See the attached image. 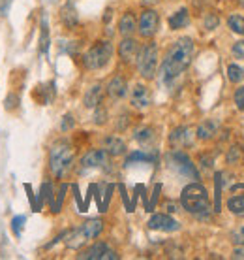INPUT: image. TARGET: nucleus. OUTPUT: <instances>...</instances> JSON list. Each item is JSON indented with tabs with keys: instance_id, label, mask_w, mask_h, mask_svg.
I'll return each mask as SVG.
<instances>
[{
	"instance_id": "obj_1",
	"label": "nucleus",
	"mask_w": 244,
	"mask_h": 260,
	"mask_svg": "<svg viewBox=\"0 0 244 260\" xmlns=\"http://www.w3.org/2000/svg\"><path fill=\"white\" fill-rule=\"evenodd\" d=\"M193 53H195V44L192 38H179L175 40L171 47L167 49L166 57L161 60L160 66V76L164 83H171L173 79H177L186 70L190 62L193 59Z\"/></svg>"
},
{
	"instance_id": "obj_2",
	"label": "nucleus",
	"mask_w": 244,
	"mask_h": 260,
	"mask_svg": "<svg viewBox=\"0 0 244 260\" xmlns=\"http://www.w3.org/2000/svg\"><path fill=\"white\" fill-rule=\"evenodd\" d=\"M180 204L188 213H192L199 221H209L211 219V200L209 192L199 181H193L186 185L180 192Z\"/></svg>"
},
{
	"instance_id": "obj_3",
	"label": "nucleus",
	"mask_w": 244,
	"mask_h": 260,
	"mask_svg": "<svg viewBox=\"0 0 244 260\" xmlns=\"http://www.w3.org/2000/svg\"><path fill=\"white\" fill-rule=\"evenodd\" d=\"M73 158H75V153H73V147L66 140H58L51 145V151H49V168H51L53 176L55 177H62L71 168L73 164Z\"/></svg>"
},
{
	"instance_id": "obj_4",
	"label": "nucleus",
	"mask_w": 244,
	"mask_h": 260,
	"mask_svg": "<svg viewBox=\"0 0 244 260\" xmlns=\"http://www.w3.org/2000/svg\"><path fill=\"white\" fill-rule=\"evenodd\" d=\"M102 230H103L102 219H89L83 224H79L77 228L66 232V247L81 249L90 240H96L98 236L102 234Z\"/></svg>"
},
{
	"instance_id": "obj_5",
	"label": "nucleus",
	"mask_w": 244,
	"mask_h": 260,
	"mask_svg": "<svg viewBox=\"0 0 244 260\" xmlns=\"http://www.w3.org/2000/svg\"><path fill=\"white\" fill-rule=\"evenodd\" d=\"M113 53H115V47L111 42L107 40H102V42H96L87 49V53L83 55V64L87 70H102L109 64L111 59H113Z\"/></svg>"
},
{
	"instance_id": "obj_6",
	"label": "nucleus",
	"mask_w": 244,
	"mask_h": 260,
	"mask_svg": "<svg viewBox=\"0 0 244 260\" xmlns=\"http://www.w3.org/2000/svg\"><path fill=\"white\" fill-rule=\"evenodd\" d=\"M137 70L141 74L143 79H154L158 72V46L156 42H148L139 49L137 55Z\"/></svg>"
},
{
	"instance_id": "obj_7",
	"label": "nucleus",
	"mask_w": 244,
	"mask_h": 260,
	"mask_svg": "<svg viewBox=\"0 0 244 260\" xmlns=\"http://www.w3.org/2000/svg\"><path fill=\"white\" fill-rule=\"evenodd\" d=\"M169 164H171V168L177 170L180 176H186L193 181H197L199 179V172L195 168V164L192 162V158L186 155V153H182V151L175 149L169 153Z\"/></svg>"
},
{
	"instance_id": "obj_8",
	"label": "nucleus",
	"mask_w": 244,
	"mask_h": 260,
	"mask_svg": "<svg viewBox=\"0 0 244 260\" xmlns=\"http://www.w3.org/2000/svg\"><path fill=\"white\" fill-rule=\"evenodd\" d=\"M158 26H160V15L154 10H145L141 13V17L137 21V32L141 34V38L150 40L158 32Z\"/></svg>"
},
{
	"instance_id": "obj_9",
	"label": "nucleus",
	"mask_w": 244,
	"mask_h": 260,
	"mask_svg": "<svg viewBox=\"0 0 244 260\" xmlns=\"http://www.w3.org/2000/svg\"><path fill=\"white\" fill-rule=\"evenodd\" d=\"M109 158H111V155L103 149V147L102 149H92V151H89L87 155H83V158H81V168L83 170H94V168L107 170L109 168Z\"/></svg>"
},
{
	"instance_id": "obj_10",
	"label": "nucleus",
	"mask_w": 244,
	"mask_h": 260,
	"mask_svg": "<svg viewBox=\"0 0 244 260\" xmlns=\"http://www.w3.org/2000/svg\"><path fill=\"white\" fill-rule=\"evenodd\" d=\"M79 258L83 260H116L118 254H116L115 249H111L105 241H98L92 247H89L87 251L79 254Z\"/></svg>"
},
{
	"instance_id": "obj_11",
	"label": "nucleus",
	"mask_w": 244,
	"mask_h": 260,
	"mask_svg": "<svg viewBox=\"0 0 244 260\" xmlns=\"http://www.w3.org/2000/svg\"><path fill=\"white\" fill-rule=\"evenodd\" d=\"M139 42L132 36H126V38L122 40L120 44H118V57H120L122 62H126V64H132L137 60V55H139Z\"/></svg>"
},
{
	"instance_id": "obj_12",
	"label": "nucleus",
	"mask_w": 244,
	"mask_h": 260,
	"mask_svg": "<svg viewBox=\"0 0 244 260\" xmlns=\"http://www.w3.org/2000/svg\"><path fill=\"white\" fill-rule=\"evenodd\" d=\"M147 224L150 230H160V232H177V230H180V222L175 221L173 217H169L166 213L152 215Z\"/></svg>"
},
{
	"instance_id": "obj_13",
	"label": "nucleus",
	"mask_w": 244,
	"mask_h": 260,
	"mask_svg": "<svg viewBox=\"0 0 244 260\" xmlns=\"http://www.w3.org/2000/svg\"><path fill=\"white\" fill-rule=\"evenodd\" d=\"M227 209L233 215L244 217V183H237L231 187V196L227 200Z\"/></svg>"
},
{
	"instance_id": "obj_14",
	"label": "nucleus",
	"mask_w": 244,
	"mask_h": 260,
	"mask_svg": "<svg viewBox=\"0 0 244 260\" xmlns=\"http://www.w3.org/2000/svg\"><path fill=\"white\" fill-rule=\"evenodd\" d=\"M130 102L134 106L135 110H145L150 106V91H148L147 85L143 83H137L132 89V98H130Z\"/></svg>"
},
{
	"instance_id": "obj_15",
	"label": "nucleus",
	"mask_w": 244,
	"mask_h": 260,
	"mask_svg": "<svg viewBox=\"0 0 244 260\" xmlns=\"http://www.w3.org/2000/svg\"><path fill=\"white\" fill-rule=\"evenodd\" d=\"M128 92V83L122 76H115L111 78V81L107 83V94H109L113 100H120V98L126 96Z\"/></svg>"
},
{
	"instance_id": "obj_16",
	"label": "nucleus",
	"mask_w": 244,
	"mask_h": 260,
	"mask_svg": "<svg viewBox=\"0 0 244 260\" xmlns=\"http://www.w3.org/2000/svg\"><path fill=\"white\" fill-rule=\"evenodd\" d=\"M193 140V132L188 126H179V128H175L173 132H171V136H169V142H171V145H175V147H186V145H190Z\"/></svg>"
},
{
	"instance_id": "obj_17",
	"label": "nucleus",
	"mask_w": 244,
	"mask_h": 260,
	"mask_svg": "<svg viewBox=\"0 0 244 260\" xmlns=\"http://www.w3.org/2000/svg\"><path fill=\"white\" fill-rule=\"evenodd\" d=\"M102 147L107 151L111 156H120L126 153V143L118 136H105L102 142Z\"/></svg>"
},
{
	"instance_id": "obj_18",
	"label": "nucleus",
	"mask_w": 244,
	"mask_h": 260,
	"mask_svg": "<svg viewBox=\"0 0 244 260\" xmlns=\"http://www.w3.org/2000/svg\"><path fill=\"white\" fill-rule=\"evenodd\" d=\"M102 102H103V87L100 83L92 85L89 91H87L85 98H83L85 108L94 110V108H98V106H102Z\"/></svg>"
},
{
	"instance_id": "obj_19",
	"label": "nucleus",
	"mask_w": 244,
	"mask_h": 260,
	"mask_svg": "<svg viewBox=\"0 0 244 260\" xmlns=\"http://www.w3.org/2000/svg\"><path fill=\"white\" fill-rule=\"evenodd\" d=\"M137 30V21H135V15L132 12H126L118 19V32L126 38V36H132V34Z\"/></svg>"
},
{
	"instance_id": "obj_20",
	"label": "nucleus",
	"mask_w": 244,
	"mask_h": 260,
	"mask_svg": "<svg viewBox=\"0 0 244 260\" xmlns=\"http://www.w3.org/2000/svg\"><path fill=\"white\" fill-rule=\"evenodd\" d=\"M216 132H218V124L214 123L212 119H207V121H203L197 126L195 136L199 138V140H203V142H209V140H212V138L216 136Z\"/></svg>"
},
{
	"instance_id": "obj_21",
	"label": "nucleus",
	"mask_w": 244,
	"mask_h": 260,
	"mask_svg": "<svg viewBox=\"0 0 244 260\" xmlns=\"http://www.w3.org/2000/svg\"><path fill=\"white\" fill-rule=\"evenodd\" d=\"M190 23V13H188L186 8H180L179 12H175L171 17H169V28L171 30H179V28H184Z\"/></svg>"
},
{
	"instance_id": "obj_22",
	"label": "nucleus",
	"mask_w": 244,
	"mask_h": 260,
	"mask_svg": "<svg viewBox=\"0 0 244 260\" xmlns=\"http://www.w3.org/2000/svg\"><path fill=\"white\" fill-rule=\"evenodd\" d=\"M156 153H147V151H134V153H130L126 156V160H124V166H132L135 162H156Z\"/></svg>"
},
{
	"instance_id": "obj_23",
	"label": "nucleus",
	"mask_w": 244,
	"mask_h": 260,
	"mask_svg": "<svg viewBox=\"0 0 244 260\" xmlns=\"http://www.w3.org/2000/svg\"><path fill=\"white\" fill-rule=\"evenodd\" d=\"M229 176V174H225V172H218L216 176H214V187H216V202H214V211L218 213L222 211V190H224L225 183L227 179L225 177Z\"/></svg>"
},
{
	"instance_id": "obj_24",
	"label": "nucleus",
	"mask_w": 244,
	"mask_h": 260,
	"mask_svg": "<svg viewBox=\"0 0 244 260\" xmlns=\"http://www.w3.org/2000/svg\"><path fill=\"white\" fill-rule=\"evenodd\" d=\"M60 17H62V21L66 23V26H68V28H73V26H77V23H79L77 12H75V8L71 6V4H68V6L62 8Z\"/></svg>"
},
{
	"instance_id": "obj_25",
	"label": "nucleus",
	"mask_w": 244,
	"mask_h": 260,
	"mask_svg": "<svg viewBox=\"0 0 244 260\" xmlns=\"http://www.w3.org/2000/svg\"><path fill=\"white\" fill-rule=\"evenodd\" d=\"M135 142H139L141 145H150V143L154 142V130L150 128V126H143V128H139L137 132H135Z\"/></svg>"
},
{
	"instance_id": "obj_26",
	"label": "nucleus",
	"mask_w": 244,
	"mask_h": 260,
	"mask_svg": "<svg viewBox=\"0 0 244 260\" xmlns=\"http://www.w3.org/2000/svg\"><path fill=\"white\" fill-rule=\"evenodd\" d=\"M44 202H49L53 204V185L51 183H44L42 189H39V196H38V204H36V211L44 208Z\"/></svg>"
},
{
	"instance_id": "obj_27",
	"label": "nucleus",
	"mask_w": 244,
	"mask_h": 260,
	"mask_svg": "<svg viewBox=\"0 0 244 260\" xmlns=\"http://www.w3.org/2000/svg\"><path fill=\"white\" fill-rule=\"evenodd\" d=\"M227 26L231 28V32L244 36V15H238V13L229 15V17H227Z\"/></svg>"
},
{
	"instance_id": "obj_28",
	"label": "nucleus",
	"mask_w": 244,
	"mask_h": 260,
	"mask_svg": "<svg viewBox=\"0 0 244 260\" xmlns=\"http://www.w3.org/2000/svg\"><path fill=\"white\" fill-rule=\"evenodd\" d=\"M227 78H229V81L231 83H240V81H244V68L238 64H229L227 66Z\"/></svg>"
},
{
	"instance_id": "obj_29",
	"label": "nucleus",
	"mask_w": 244,
	"mask_h": 260,
	"mask_svg": "<svg viewBox=\"0 0 244 260\" xmlns=\"http://www.w3.org/2000/svg\"><path fill=\"white\" fill-rule=\"evenodd\" d=\"M240 158H242V149L238 147V145H233L227 149V155H225V162L229 164V166H235V164L240 162Z\"/></svg>"
},
{
	"instance_id": "obj_30",
	"label": "nucleus",
	"mask_w": 244,
	"mask_h": 260,
	"mask_svg": "<svg viewBox=\"0 0 244 260\" xmlns=\"http://www.w3.org/2000/svg\"><path fill=\"white\" fill-rule=\"evenodd\" d=\"M39 49L42 53L49 51V30H47V19H42V36H39Z\"/></svg>"
},
{
	"instance_id": "obj_31",
	"label": "nucleus",
	"mask_w": 244,
	"mask_h": 260,
	"mask_svg": "<svg viewBox=\"0 0 244 260\" xmlns=\"http://www.w3.org/2000/svg\"><path fill=\"white\" fill-rule=\"evenodd\" d=\"M25 222H26V217L25 215H17V217H13L12 219V232L15 238H19L21 232H23V228H25Z\"/></svg>"
},
{
	"instance_id": "obj_32",
	"label": "nucleus",
	"mask_w": 244,
	"mask_h": 260,
	"mask_svg": "<svg viewBox=\"0 0 244 260\" xmlns=\"http://www.w3.org/2000/svg\"><path fill=\"white\" fill-rule=\"evenodd\" d=\"M66 190H68V185H60V189H58V192H57V200L51 204L53 213H58V211L62 209V202H64Z\"/></svg>"
},
{
	"instance_id": "obj_33",
	"label": "nucleus",
	"mask_w": 244,
	"mask_h": 260,
	"mask_svg": "<svg viewBox=\"0 0 244 260\" xmlns=\"http://www.w3.org/2000/svg\"><path fill=\"white\" fill-rule=\"evenodd\" d=\"M231 53H233V57H237V59L244 60V40H238V42H235V44H233Z\"/></svg>"
},
{
	"instance_id": "obj_34",
	"label": "nucleus",
	"mask_w": 244,
	"mask_h": 260,
	"mask_svg": "<svg viewBox=\"0 0 244 260\" xmlns=\"http://www.w3.org/2000/svg\"><path fill=\"white\" fill-rule=\"evenodd\" d=\"M94 123L96 124H103L105 123V119H107V111L103 110L102 106H98V108H94Z\"/></svg>"
},
{
	"instance_id": "obj_35",
	"label": "nucleus",
	"mask_w": 244,
	"mask_h": 260,
	"mask_svg": "<svg viewBox=\"0 0 244 260\" xmlns=\"http://www.w3.org/2000/svg\"><path fill=\"white\" fill-rule=\"evenodd\" d=\"M216 26H218V17L214 13H209L205 17V28L207 30H214Z\"/></svg>"
},
{
	"instance_id": "obj_36",
	"label": "nucleus",
	"mask_w": 244,
	"mask_h": 260,
	"mask_svg": "<svg viewBox=\"0 0 244 260\" xmlns=\"http://www.w3.org/2000/svg\"><path fill=\"white\" fill-rule=\"evenodd\" d=\"M231 238L237 245H244V226H238L237 230H233Z\"/></svg>"
},
{
	"instance_id": "obj_37",
	"label": "nucleus",
	"mask_w": 244,
	"mask_h": 260,
	"mask_svg": "<svg viewBox=\"0 0 244 260\" xmlns=\"http://www.w3.org/2000/svg\"><path fill=\"white\" fill-rule=\"evenodd\" d=\"M235 104H237L238 110L244 111V87H240V89L235 91Z\"/></svg>"
},
{
	"instance_id": "obj_38",
	"label": "nucleus",
	"mask_w": 244,
	"mask_h": 260,
	"mask_svg": "<svg viewBox=\"0 0 244 260\" xmlns=\"http://www.w3.org/2000/svg\"><path fill=\"white\" fill-rule=\"evenodd\" d=\"M73 117H71L70 113H68V115H64V119H62V124H60V130H62V132H68V130H71L73 128Z\"/></svg>"
},
{
	"instance_id": "obj_39",
	"label": "nucleus",
	"mask_w": 244,
	"mask_h": 260,
	"mask_svg": "<svg viewBox=\"0 0 244 260\" xmlns=\"http://www.w3.org/2000/svg\"><path fill=\"white\" fill-rule=\"evenodd\" d=\"M160 190H161V185H156L154 187V194H152V202L147 206V209L148 211H152V208H154V204H156V200H158V194H160Z\"/></svg>"
},
{
	"instance_id": "obj_40",
	"label": "nucleus",
	"mask_w": 244,
	"mask_h": 260,
	"mask_svg": "<svg viewBox=\"0 0 244 260\" xmlns=\"http://www.w3.org/2000/svg\"><path fill=\"white\" fill-rule=\"evenodd\" d=\"M233 258L244 260V245H238V247L233 251Z\"/></svg>"
},
{
	"instance_id": "obj_41",
	"label": "nucleus",
	"mask_w": 244,
	"mask_h": 260,
	"mask_svg": "<svg viewBox=\"0 0 244 260\" xmlns=\"http://www.w3.org/2000/svg\"><path fill=\"white\" fill-rule=\"evenodd\" d=\"M201 160H203V166H205V168H212V158H211V156L201 155Z\"/></svg>"
},
{
	"instance_id": "obj_42",
	"label": "nucleus",
	"mask_w": 244,
	"mask_h": 260,
	"mask_svg": "<svg viewBox=\"0 0 244 260\" xmlns=\"http://www.w3.org/2000/svg\"><path fill=\"white\" fill-rule=\"evenodd\" d=\"M167 211H171V213H175V211H177V208H175V204H167Z\"/></svg>"
},
{
	"instance_id": "obj_43",
	"label": "nucleus",
	"mask_w": 244,
	"mask_h": 260,
	"mask_svg": "<svg viewBox=\"0 0 244 260\" xmlns=\"http://www.w3.org/2000/svg\"><path fill=\"white\" fill-rule=\"evenodd\" d=\"M143 4H152V2H156V0H141Z\"/></svg>"
},
{
	"instance_id": "obj_44",
	"label": "nucleus",
	"mask_w": 244,
	"mask_h": 260,
	"mask_svg": "<svg viewBox=\"0 0 244 260\" xmlns=\"http://www.w3.org/2000/svg\"><path fill=\"white\" fill-rule=\"evenodd\" d=\"M45 4H55V2H57V0H44Z\"/></svg>"
},
{
	"instance_id": "obj_45",
	"label": "nucleus",
	"mask_w": 244,
	"mask_h": 260,
	"mask_svg": "<svg viewBox=\"0 0 244 260\" xmlns=\"http://www.w3.org/2000/svg\"><path fill=\"white\" fill-rule=\"evenodd\" d=\"M238 2H240V6H244V0H238Z\"/></svg>"
}]
</instances>
